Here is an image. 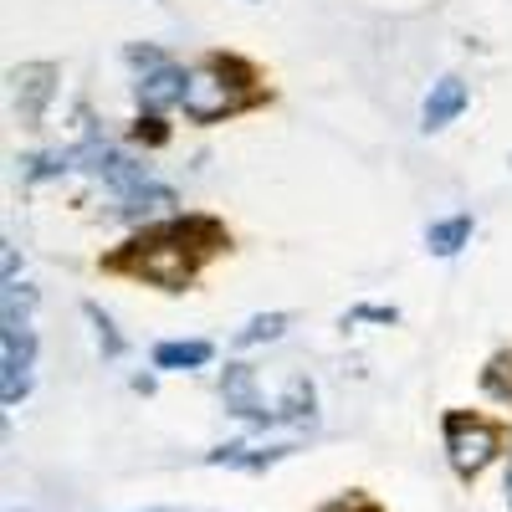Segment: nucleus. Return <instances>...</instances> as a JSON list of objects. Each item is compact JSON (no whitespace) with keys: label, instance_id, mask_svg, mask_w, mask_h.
I'll use <instances>...</instances> for the list:
<instances>
[{"label":"nucleus","instance_id":"11","mask_svg":"<svg viewBox=\"0 0 512 512\" xmlns=\"http://www.w3.org/2000/svg\"><path fill=\"white\" fill-rule=\"evenodd\" d=\"M118 210H123L128 221H149V216H164V221H169V216H180V195L169 190V185H154V180H149L144 190L123 195V205H118Z\"/></svg>","mask_w":512,"mask_h":512},{"label":"nucleus","instance_id":"16","mask_svg":"<svg viewBox=\"0 0 512 512\" xmlns=\"http://www.w3.org/2000/svg\"><path fill=\"white\" fill-rule=\"evenodd\" d=\"M287 328H292V313H256V318H246V328L236 333V349L272 344V338H282Z\"/></svg>","mask_w":512,"mask_h":512},{"label":"nucleus","instance_id":"19","mask_svg":"<svg viewBox=\"0 0 512 512\" xmlns=\"http://www.w3.org/2000/svg\"><path fill=\"white\" fill-rule=\"evenodd\" d=\"M123 62H128V67H144V72L169 67V62H164V52L154 47V41H128V47H123Z\"/></svg>","mask_w":512,"mask_h":512},{"label":"nucleus","instance_id":"5","mask_svg":"<svg viewBox=\"0 0 512 512\" xmlns=\"http://www.w3.org/2000/svg\"><path fill=\"white\" fill-rule=\"evenodd\" d=\"M36 379V328H0V405L16 410Z\"/></svg>","mask_w":512,"mask_h":512},{"label":"nucleus","instance_id":"12","mask_svg":"<svg viewBox=\"0 0 512 512\" xmlns=\"http://www.w3.org/2000/svg\"><path fill=\"white\" fill-rule=\"evenodd\" d=\"M313 415H318L313 379H308V374L287 379V390H282V400H277V425H282V420H287V425H313Z\"/></svg>","mask_w":512,"mask_h":512},{"label":"nucleus","instance_id":"3","mask_svg":"<svg viewBox=\"0 0 512 512\" xmlns=\"http://www.w3.org/2000/svg\"><path fill=\"white\" fill-rule=\"evenodd\" d=\"M441 431H446L451 472H456L461 482H477L487 466L497 461L502 441H507V425L492 420V415H482V410H446Z\"/></svg>","mask_w":512,"mask_h":512},{"label":"nucleus","instance_id":"4","mask_svg":"<svg viewBox=\"0 0 512 512\" xmlns=\"http://www.w3.org/2000/svg\"><path fill=\"white\" fill-rule=\"evenodd\" d=\"M72 159H77V169H88L93 180H103L118 200L149 185V169H144L139 159H128L123 149H113L108 139H88V144H77V149H72Z\"/></svg>","mask_w":512,"mask_h":512},{"label":"nucleus","instance_id":"10","mask_svg":"<svg viewBox=\"0 0 512 512\" xmlns=\"http://www.w3.org/2000/svg\"><path fill=\"white\" fill-rule=\"evenodd\" d=\"M185 88H190V72H185V67H159V72H144V77L134 82L144 113H164V108L185 103Z\"/></svg>","mask_w":512,"mask_h":512},{"label":"nucleus","instance_id":"8","mask_svg":"<svg viewBox=\"0 0 512 512\" xmlns=\"http://www.w3.org/2000/svg\"><path fill=\"white\" fill-rule=\"evenodd\" d=\"M466 82L461 77H441V82H431V93H425V103H420V134H441L446 123H456L461 118V108H466Z\"/></svg>","mask_w":512,"mask_h":512},{"label":"nucleus","instance_id":"21","mask_svg":"<svg viewBox=\"0 0 512 512\" xmlns=\"http://www.w3.org/2000/svg\"><path fill=\"white\" fill-rule=\"evenodd\" d=\"M349 323H400V313H395V308H374V303H364V308L344 313V328H349Z\"/></svg>","mask_w":512,"mask_h":512},{"label":"nucleus","instance_id":"23","mask_svg":"<svg viewBox=\"0 0 512 512\" xmlns=\"http://www.w3.org/2000/svg\"><path fill=\"white\" fill-rule=\"evenodd\" d=\"M507 507H512V466H507Z\"/></svg>","mask_w":512,"mask_h":512},{"label":"nucleus","instance_id":"9","mask_svg":"<svg viewBox=\"0 0 512 512\" xmlns=\"http://www.w3.org/2000/svg\"><path fill=\"white\" fill-rule=\"evenodd\" d=\"M297 446L292 441H277V446H251V441H226L216 451H205V466H231V472H267L282 456H292Z\"/></svg>","mask_w":512,"mask_h":512},{"label":"nucleus","instance_id":"22","mask_svg":"<svg viewBox=\"0 0 512 512\" xmlns=\"http://www.w3.org/2000/svg\"><path fill=\"white\" fill-rule=\"evenodd\" d=\"M323 512H384V507H374L369 497H359V492H349V497H333Z\"/></svg>","mask_w":512,"mask_h":512},{"label":"nucleus","instance_id":"1","mask_svg":"<svg viewBox=\"0 0 512 512\" xmlns=\"http://www.w3.org/2000/svg\"><path fill=\"white\" fill-rule=\"evenodd\" d=\"M221 251H231V231L216 216H169V221L134 231L113 256H103V272L139 277L149 287L180 292V287L195 282L200 262H210V256H221Z\"/></svg>","mask_w":512,"mask_h":512},{"label":"nucleus","instance_id":"18","mask_svg":"<svg viewBox=\"0 0 512 512\" xmlns=\"http://www.w3.org/2000/svg\"><path fill=\"white\" fill-rule=\"evenodd\" d=\"M482 390L512 405V354H492V359H487V369H482Z\"/></svg>","mask_w":512,"mask_h":512},{"label":"nucleus","instance_id":"13","mask_svg":"<svg viewBox=\"0 0 512 512\" xmlns=\"http://www.w3.org/2000/svg\"><path fill=\"white\" fill-rule=\"evenodd\" d=\"M472 231H477V221L466 216H446V221H431V231H425V246H431L436 256H456L466 241H472Z\"/></svg>","mask_w":512,"mask_h":512},{"label":"nucleus","instance_id":"17","mask_svg":"<svg viewBox=\"0 0 512 512\" xmlns=\"http://www.w3.org/2000/svg\"><path fill=\"white\" fill-rule=\"evenodd\" d=\"M82 313H88V323H93V333H98L103 354H108V359H118V354H123L128 344H123V333L113 328V318H108V313H103V308L93 303V297H88V303H82Z\"/></svg>","mask_w":512,"mask_h":512},{"label":"nucleus","instance_id":"20","mask_svg":"<svg viewBox=\"0 0 512 512\" xmlns=\"http://www.w3.org/2000/svg\"><path fill=\"white\" fill-rule=\"evenodd\" d=\"M139 144H149V149H159V144H169V128H164V118L159 113H139L134 118V128H128Z\"/></svg>","mask_w":512,"mask_h":512},{"label":"nucleus","instance_id":"7","mask_svg":"<svg viewBox=\"0 0 512 512\" xmlns=\"http://www.w3.org/2000/svg\"><path fill=\"white\" fill-rule=\"evenodd\" d=\"M221 400L231 415H241L246 425H256V431H267V425H277V405L262 400V390H256V369L251 364H226L221 374Z\"/></svg>","mask_w":512,"mask_h":512},{"label":"nucleus","instance_id":"6","mask_svg":"<svg viewBox=\"0 0 512 512\" xmlns=\"http://www.w3.org/2000/svg\"><path fill=\"white\" fill-rule=\"evenodd\" d=\"M57 77L62 72L52 62H21V67H11V103H16L26 128H36L41 118H47V103L57 98Z\"/></svg>","mask_w":512,"mask_h":512},{"label":"nucleus","instance_id":"15","mask_svg":"<svg viewBox=\"0 0 512 512\" xmlns=\"http://www.w3.org/2000/svg\"><path fill=\"white\" fill-rule=\"evenodd\" d=\"M16 164H21V180H26V185L57 180V175H67V169H77V159L62 154V149H52V154H21Z\"/></svg>","mask_w":512,"mask_h":512},{"label":"nucleus","instance_id":"14","mask_svg":"<svg viewBox=\"0 0 512 512\" xmlns=\"http://www.w3.org/2000/svg\"><path fill=\"white\" fill-rule=\"evenodd\" d=\"M210 349L205 338H175V344H159L154 349V369H200V364H210Z\"/></svg>","mask_w":512,"mask_h":512},{"label":"nucleus","instance_id":"2","mask_svg":"<svg viewBox=\"0 0 512 512\" xmlns=\"http://www.w3.org/2000/svg\"><path fill=\"white\" fill-rule=\"evenodd\" d=\"M272 88L262 82L246 57L236 52H210L195 72H190V88H185V113L190 123H221V118H236L256 103H267Z\"/></svg>","mask_w":512,"mask_h":512},{"label":"nucleus","instance_id":"24","mask_svg":"<svg viewBox=\"0 0 512 512\" xmlns=\"http://www.w3.org/2000/svg\"><path fill=\"white\" fill-rule=\"evenodd\" d=\"M149 512H164V507H149Z\"/></svg>","mask_w":512,"mask_h":512}]
</instances>
